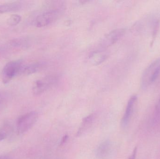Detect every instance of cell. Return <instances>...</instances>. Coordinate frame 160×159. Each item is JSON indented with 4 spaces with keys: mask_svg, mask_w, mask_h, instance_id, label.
<instances>
[{
    "mask_svg": "<svg viewBox=\"0 0 160 159\" xmlns=\"http://www.w3.org/2000/svg\"><path fill=\"white\" fill-rule=\"evenodd\" d=\"M160 73V58L148 65L142 74L141 84L143 88L147 87L154 83Z\"/></svg>",
    "mask_w": 160,
    "mask_h": 159,
    "instance_id": "1",
    "label": "cell"
},
{
    "mask_svg": "<svg viewBox=\"0 0 160 159\" xmlns=\"http://www.w3.org/2000/svg\"><path fill=\"white\" fill-rule=\"evenodd\" d=\"M62 15V10L58 8L47 10L38 16L33 21V24L38 28L48 26L55 22Z\"/></svg>",
    "mask_w": 160,
    "mask_h": 159,
    "instance_id": "2",
    "label": "cell"
},
{
    "mask_svg": "<svg viewBox=\"0 0 160 159\" xmlns=\"http://www.w3.org/2000/svg\"><path fill=\"white\" fill-rule=\"evenodd\" d=\"M38 117V114L35 111H32L21 116L17 122L18 134H23L27 132L36 123Z\"/></svg>",
    "mask_w": 160,
    "mask_h": 159,
    "instance_id": "3",
    "label": "cell"
},
{
    "mask_svg": "<svg viewBox=\"0 0 160 159\" xmlns=\"http://www.w3.org/2000/svg\"><path fill=\"white\" fill-rule=\"evenodd\" d=\"M23 67L21 60H16L8 63L3 67L2 72L3 83H8L19 73L21 72Z\"/></svg>",
    "mask_w": 160,
    "mask_h": 159,
    "instance_id": "4",
    "label": "cell"
},
{
    "mask_svg": "<svg viewBox=\"0 0 160 159\" xmlns=\"http://www.w3.org/2000/svg\"><path fill=\"white\" fill-rule=\"evenodd\" d=\"M59 77L56 75H48L34 82L33 85V93L39 95L53 87L58 81Z\"/></svg>",
    "mask_w": 160,
    "mask_h": 159,
    "instance_id": "5",
    "label": "cell"
},
{
    "mask_svg": "<svg viewBox=\"0 0 160 159\" xmlns=\"http://www.w3.org/2000/svg\"><path fill=\"white\" fill-rule=\"evenodd\" d=\"M125 29H118L113 30L107 34L100 43V46L102 48L110 46L116 43L125 33Z\"/></svg>",
    "mask_w": 160,
    "mask_h": 159,
    "instance_id": "6",
    "label": "cell"
},
{
    "mask_svg": "<svg viewBox=\"0 0 160 159\" xmlns=\"http://www.w3.org/2000/svg\"><path fill=\"white\" fill-rule=\"evenodd\" d=\"M137 100V97L136 95H133L132 96L129 100L127 107H126V111L121 120V125L122 127H127L128 124L132 115L133 113L134 105Z\"/></svg>",
    "mask_w": 160,
    "mask_h": 159,
    "instance_id": "7",
    "label": "cell"
},
{
    "mask_svg": "<svg viewBox=\"0 0 160 159\" xmlns=\"http://www.w3.org/2000/svg\"><path fill=\"white\" fill-rule=\"evenodd\" d=\"M23 4L20 2H11L0 5V14L16 12L22 9Z\"/></svg>",
    "mask_w": 160,
    "mask_h": 159,
    "instance_id": "8",
    "label": "cell"
},
{
    "mask_svg": "<svg viewBox=\"0 0 160 159\" xmlns=\"http://www.w3.org/2000/svg\"><path fill=\"white\" fill-rule=\"evenodd\" d=\"M43 66V64L41 63H34L26 66H23L21 73L25 75H29L38 72L41 70Z\"/></svg>",
    "mask_w": 160,
    "mask_h": 159,
    "instance_id": "9",
    "label": "cell"
},
{
    "mask_svg": "<svg viewBox=\"0 0 160 159\" xmlns=\"http://www.w3.org/2000/svg\"><path fill=\"white\" fill-rule=\"evenodd\" d=\"M94 118L95 117L94 115H91L86 117L83 119L79 129L78 130L77 136H81L88 128H90L91 124L93 123Z\"/></svg>",
    "mask_w": 160,
    "mask_h": 159,
    "instance_id": "10",
    "label": "cell"
},
{
    "mask_svg": "<svg viewBox=\"0 0 160 159\" xmlns=\"http://www.w3.org/2000/svg\"><path fill=\"white\" fill-rule=\"evenodd\" d=\"M110 147V143L108 141L103 142L97 149V156L99 158L104 157L109 152Z\"/></svg>",
    "mask_w": 160,
    "mask_h": 159,
    "instance_id": "11",
    "label": "cell"
},
{
    "mask_svg": "<svg viewBox=\"0 0 160 159\" xmlns=\"http://www.w3.org/2000/svg\"><path fill=\"white\" fill-rule=\"evenodd\" d=\"M106 55L101 51L94 52L90 56V60L95 64H99L106 59Z\"/></svg>",
    "mask_w": 160,
    "mask_h": 159,
    "instance_id": "12",
    "label": "cell"
},
{
    "mask_svg": "<svg viewBox=\"0 0 160 159\" xmlns=\"http://www.w3.org/2000/svg\"><path fill=\"white\" fill-rule=\"evenodd\" d=\"M21 21V17L17 14L11 15L7 20V23L10 26H15L19 23Z\"/></svg>",
    "mask_w": 160,
    "mask_h": 159,
    "instance_id": "13",
    "label": "cell"
},
{
    "mask_svg": "<svg viewBox=\"0 0 160 159\" xmlns=\"http://www.w3.org/2000/svg\"><path fill=\"white\" fill-rule=\"evenodd\" d=\"M11 132V128L9 126H5L0 129V142L6 139Z\"/></svg>",
    "mask_w": 160,
    "mask_h": 159,
    "instance_id": "14",
    "label": "cell"
},
{
    "mask_svg": "<svg viewBox=\"0 0 160 159\" xmlns=\"http://www.w3.org/2000/svg\"><path fill=\"white\" fill-rule=\"evenodd\" d=\"M154 120L156 123H158L160 121V98L156 105L155 108V116Z\"/></svg>",
    "mask_w": 160,
    "mask_h": 159,
    "instance_id": "15",
    "label": "cell"
},
{
    "mask_svg": "<svg viewBox=\"0 0 160 159\" xmlns=\"http://www.w3.org/2000/svg\"><path fill=\"white\" fill-rule=\"evenodd\" d=\"M137 147H135L133 150V152H132V155L131 157H130L129 159H135L136 158V153H137Z\"/></svg>",
    "mask_w": 160,
    "mask_h": 159,
    "instance_id": "16",
    "label": "cell"
},
{
    "mask_svg": "<svg viewBox=\"0 0 160 159\" xmlns=\"http://www.w3.org/2000/svg\"><path fill=\"white\" fill-rule=\"evenodd\" d=\"M68 135H65V136H64L62 139V141H61V143H60V145H63L65 143H66V142H67L68 139Z\"/></svg>",
    "mask_w": 160,
    "mask_h": 159,
    "instance_id": "17",
    "label": "cell"
},
{
    "mask_svg": "<svg viewBox=\"0 0 160 159\" xmlns=\"http://www.w3.org/2000/svg\"><path fill=\"white\" fill-rule=\"evenodd\" d=\"M0 159H11V158L8 156H0Z\"/></svg>",
    "mask_w": 160,
    "mask_h": 159,
    "instance_id": "18",
    "label": "cell"
}]
</instances>
